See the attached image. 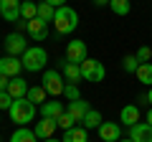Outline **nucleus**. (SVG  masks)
<instances>
[{
    "mask_svg": "<svg viewBox=\"0 0 152 142\" xmlns=\"http://www.w3.org/2000/svg\"><path fill=\"white\" fill-rule=\"evenodd\" d=\"M76 26H79V13H76L71 5L56 8V18H53V28H56V33H61V36H66V33H74Z\"/></svg>",
    "mask_w": 152,
    "mask_h": 142,
    "instance_id": "1",
    "label": "nucleus"
},
{
    "mask_svg": "<svg viewBox=\"0 0 152 142\" xmlns=\"http://www.w3.org/2000/svg\"><path fill=\"white\" fill-rule=\"evenodd\" d=\"M8 114H10V119L15 122L18 127H26L28 122H33V117H36V104H33V102H28V97L15 99Z\"/></svg>",
    "mask_w": 152,
    "mask_h": 142,
    "instance_id": "2",
    "label": "nucleus"
},
{
    "mask_svg": "<svg viewBox=\"0 0 152 142\" xmlns=\"http://www.w3.org/2000/svg\"><path fill=\"white\" fill-rule=\"evenodd\" d=\"M20 61H23V69H26V71L36 74V71H43L46 69L48 53H46V48H41V46H28V51L20 56Z\"/></svg>",
    "mask_w": 152,
    "mask_h": 142,
    "instance_id": "3",
    "label": "nucleus"
},
{
    "mask_svg": "<svg viewBox=\"0 0 152 142\" xmlns=\"http://www.w3.org/2000/svg\"><path fill=\"white\" fill-rule=\"evenodd\" d=\"M41 81H43L41 86L46 89V94H48V97H61V94H64V89H66L64 74H61V71H46Z\"/></svg>",
    "mask_w": 152,
    "mask_h": 142,
    "instance_id": "4",
    "label": "nucleus"
},
{
    "mask_svg": "<svg viewBox=\"0 0 152 142\" xmlns=\"http://www.w3.org/2000/svg\"><path fill=\"white\" fill-rule=\"evenodd\" d=\"M79 69H81V76L86 79V81H102V79L107 76V69H104L99 61H94V59L81 61V64H79Z\"/></svg>",
    "mask_w": 152,
    "mask_h": 142,
    "instance_id": "5",
    "label": "nucleus"
},
{
    "mask_svg": "<svg viewBox=\"0 0 152 142\" xmlns=\"http://www.w3.org/2000/svg\"><path fill=\"white\" fill-rule=\"evenodd\" d=\"M3 46H5L8 56H23L28 51V43H26V36H23V33H10V36H5Z\"/></svg>",
    "mask_w": 152,
    "mask_h": 142,
    "instance_id": "6",
    "label": "nucleus"
},
{
    "mask_svg": "<svg viewBox=\"0 0 152 142\" xmlns=\"http://www.w3.org/2000/svg\"><path fill=\"white\" fill-rule=\"evenodd\" d=\"M20 71H23V61L18 56H3L0 59V74L3 76L15 79V76H20Z\"/></svg>",
    "mask_w": 152,
    "mask_h": 142,
    "instance_id": "7",
    "label": "nucleus"
},
{
    "mask_svg": "<svg viewBox=\"0 0 152 142\" xmlns=\"http://www.w3.org/2000/svg\"><path fill=\"white\" fill-rule=\"evenodd\" d=\"M86 41H69V46H66V61H71V64H81V61H86Z\"/></svg>",
    "mask_w": 152,
    "mask_h": 142,
    "instance_id": "8",
    "label": "nucleus"
},
{
    "mask_svg": "<svg viewBox=\"0 0 152 142\" xmlns=\"http://www.w3.org/2000/svg\"><path fill=\"white\" fill-rule=\"evenodd\" d=\"M26 33L31 36L33 41H46V38H48V23L41 20V18H33V20H28Z\"/></svg>",
    "mask_w": 152,
    "mask_h": 142,
    "instance_id": "9",
    "label": "nucleus"
},
{
    "mask_svg": "<svg viewBox=\"0 0 152 142\" xmlns=\"http://www.w3.org/2000/svg\"><path fill=\"white\" fill-rule=\"evenodd\" d=\"M99 137H102L104 142H119L122 140L119 122H102V124H99Z\"/></svg>",
    "mask_w": 152,
    "mask_h": 142,
    "instance_id": "10",
    "label": "nucleus"
},
{
    "mask_svg": "<svg viewBox=\"0 0 152 142\" xmlns=\"http://www.w3.org/2000/svg\"><path fill=\"white\" fill-rule=\"evenodd\" d=\"M58 69H61V74H64V79L69 84H79L81 81V69H79V64H71V61H66V59H61L58 61Z\"/></svg>",
    "mask_w": 152,
    "mask_h": 142,
    "instance_id": "11",
    "label": "nucleus"
},
{
    "mask_svg": "<svg viewBox=\"0 0 152 142\" xmlns=\"http://www.w3.org/2000/svg\"><path fill=\"white\" fill-rule=\"evenodd\" d=\"M0 13L10 23L20 20V0H0Z\"/></svg>",
    "mask_w": 152,
    "mask_h": 142,
    "instance_id": "12",
    "label": "nucleus"
},
{
    "mask_svg": "<svg viewBox=\"0 0 152 142\" xmlns=\"http://www.w3.org/2000/svg\"><path fill=\"white\" fill-rule=\"evenodd\" d=\"M129 140L132 142H152V127L147 122H137L129 127Z\"/></svg>",
    "mask_w": 152,
    "mask_h": 142,
    "instance_id": "13",
    "label": "nucleus"
},
{
    "mask_svg": "<svg viewBox=\"0 0 152 142\" xmlns=\"http://www.w3.org/2000/svg\"><path fill=\"white\" fill-rule=\"evenodd\" d=\"M89 102H84V99H79V102H69V107H66V112H69V117L74 122H81L84 124V117L89 114Z\"/></svg>",
    "mask_w": 152,
    "mask_h": 142,
    "instance_id": "14",
    "label": "nucleus"
},
{
    "mask_svg": "<svg viewBox=\"0 0 152 142\" xmlns=\"http://www.w3.org/2000/svg\"><path fill=\"white\" fill-rule=\"evenodd\" d=\"M56 127H58V122L56 119H48V117H41V122H36V137L38 140H48V137H53Z\"/></svg>",
    "mask_w": 152,
    "mask_h": 142,
    "instance_id": "15",
    "label": "nucleus"
},
{
    "mask_svg": "<svg viewBox=\"0 0 152 142\" xmlns=\"http://www.w3.org/2000/svg\"><path fill=\"white\" fill-rule=\"evenodd\" d=\"M28 84H26V79L23 76H15V79H10V84H8V94H10L13 99H23V97H28Z\"/></svg>",
    "mask_w": 152,
    "mask_h": 142,
    "instance_id": "16",
    "label": "nucleus"
},
{
    "mask_svg": "<svg viewBox=\"0 0 152 142\" xmlns=\"http://www.w3.org/2000/svg\"><path fill=\"white\" fill-rule=\"evenodd\" d=\"M119 122H122V124H127V127L137 124V122H140V109H137L134 104H127V107H122V112H119Z\"/></svg>",
    "mask_w": 152,
    "mask_h": 142,
    "instance_id": "17",
    "label": "nucleus"
},
{
    "mask_svg": "<svg viewBox=\"0 0 152 142\" xmlns=\"http://www.w3.org/2000/svg\"><path fill=\"white\" fill-rule=\"evenodd\" d=\"M64 104L61 102H46L41 104V117H48V119H58L61 114H64Z\"/></svg>",
    "mask_w": 152,
    "mask_h": 142,
    "instance_id": "18",
    "label": "nucleus"
},
{
    "mask_svg": "<svg viewBox=\"0 0 152 142\" xmlns=\"http://www.w3.org/2000/svg\"><path fill=\"white\" fill-rule=\"evenodd\" d=\"M64 142H89L86 137V127H71L64 132Z\"/></svg>",
    "mask_w": 152,
    "mask_h": 142,
    "instance_id": "19",
    "label": "nucleus"
},
{
    "mask_svg": "<svg viewBox=\"0 0 152 142\" xmlns=\"http://www.w3.org/2000/svg\"><path fill=\"white\" fill-rule=\"evenodd\" d=\"M38 18V3H31V0H23L20 3V20H33Z\"/></svg>",
    "mask_w": 152,
    "mask_h": 142,
    "instance_id": "20",
    "label": "nucleus"
},
{
    "mask_svg": "<svg viewBox=\"0 0 152 142\" xmlns=\"http://www.w3.org/2000/svg\"><path fill=\"white\" fill-rule=\"evenodd\" d=\"M10 142H38V137H36V132L28 130V127H18V130L13 132Z\"/></svg>",
    "mask_w": 152,
    "mask_h": 142,
    "instance_id": "21",
    "label": "nucleus"
},
{
    "mask_svg": "<svg viewBox=\"0 0 152 142\" xmlns=\"http://www.w3.org/2000/svg\"><path fill=\"white\" fill-rule=\"evenodd\" d=\"M134 76L140 84H145V86H152V64H140V69L134 71Z\"/></svg>",
    "mask_w": 152,
    "mask_h": 142,
    "instance_id": "22",
    "label": "nucleus"
},
{
    "mask_svg": "<svg viewBox=\"0 0 152 142\" xmlns=\"http://www.w3.org/2000/svg\"><path fill=\"white\" fill-rule=\"evenodd\" d=\"M38 18H41V20H46V23H53V18H56V8L41 0V3H38Z\"/></svg>",
    "mask_w": 152,
    "mask_h": 142,
    "instance_id": "23",
    "label": "nucleus"
},
{
    "mask_svg": "<svg viewBox=\"0 0 152 142\" xmlns=\"http://www.w3.org/2000/svg\"><path fill=\"white\" fill-rule=\"evenodd\" d=\"M28 102H33L36 107L46 104V89L43 86H31L28 89Z\"/></svg>",
    "mask_w": 152,
    "mask_h": 142,
    "instance_id": "24",
    "label": "nucleus"
},
{
    "mask_svg": "<svg viewBox=\"0 0 152 142\" xmlns=\"http://www.w3.org/2000/svg\"><path fill=\"white\" fill-rule=\"evenodd\" d=\"M102 114H99V112L96 109H89V114L86 117H84V127H86V130H94V127H96V130H99V124H102Z\"/></svg>",
    "mask_w": 152,
    "mask_h": 142,
    "instance_id": "25",
    "label": "nucleus"
},
{
    "mask_svg": "<svg viewBox=\"0 0 152 142\" xmlns=\"http://www.w3.org/2000/svg\"><path fill=\"white\" fill-rule=\"evenodd\" d=\"M109 8H112V13H117V15H127V13L132 10L129 0H112V3H109Z\"/></svg>",
    "mask_w": 152,
    "mask_h": 142,
    "instance_id": "26",
    "label": "nucleus"
},
{
    "mask_svg": "<svg viewBox=\"0 0 152 142\" xmlns=\"http://www.w3.org/2000/svg\"><path fill=\"white\" fill-rule=\"evenodd\" d=\"M122 69H124L127 74H134V71L140 69V61H137V56H124V59H122Z\"/></svg>",
    "mask_w": 152,
    "mask_h": 142,
    "instance_id": "27",
    "label": "nucleus"
},
{
    "mask_svg": "<svg viewBox=\"0 0 152 142\" xmlns=\"http://www.w3.org/2000/svg\"><path fill=\"white\" fill-rule=\"evenodd\" d=\"M64 94H66V99H69V102H79V99H81V91H79V86H76V84H66Z\"/></svg>",
    "mask_w": 152,
    "mask_h": 142,
    "instance_id": "28",
    "label": "nucleus"
},
{
    "mask_svg": "<svg viewBox=\"0 0 152 142\" xmlns=\"http://www.w3.org/2000/svg\"><path fill=\"white\" fill-rule=\"evenodd\" d=\"M137 61H140V64H150V59H152V48L150 46H142V48H137Z\"/></svg>",
    "mask_w": 152,
    "mask_h": 142,
    "instance_id": "29",
    "label": "nucleus"
},
{
    "mask_svg": "<svg viewBox=\"0 0 152 142\" xmlns=\"http://www.w3.org/2000/svg\"><path fill=\"white\" fill-rule=\"evenodd\" d=\"M13 102H15V99H13L8 91H0V112H10Z\"/></svg>",
    "mask_w": 152,
    "mask_h": 142,
    "instance_id": "30",
    "label": "nucleus"
},
{
    "mask_svg": "<svg viewBox=\"0 0 152 142\" xmlns=\"http://www.w3.org/2000/svg\"><path fill=\"white\" fill-rule=\"evenodd\" d=\"M56 122H58V127H61L64 132H66V130H71V127H76V122H74V119L69 117V112H64V114H61V117H58Z\"/></svg>",
    "mask_w": 152,
    "mask_h": 142,
    "instance_id": "31",
    "label": "nucleus"
},
{
    "mask_svg": "<svg viewBox=\"0 0 152 142\" xmlns=\"http://www.w3.org/2000/svg\"><path fill=\"white\" fill-rule=\"evenodd\" d=\"M8 84H10V79L0 74V91H8Z\"/></svg>",
    "mask_w": 152,
    "mask_h": 142,
    "instance_id": "32",
    "label": "nucleus"
},
{
    "mask_svg": "<svg viewBox=\"0 0 152 142\" xmlns=\"http://www.w3.org/2000/svg\"><path fill=\"white\" fill-rule=\"evenodd\" d=\"M43 3H48V5H53V8H64L66 5V0H43Z\"/></svg>",
    "mask_w": 152,
    "mask_h": 142,
    "instance_id": "33",
    "label": "nucleus"
},
{
    "mask_svg": "<svg viewBox=\"0 0 152 142\" xmlns=\"http://www.w3.org/2000/svg\"><path fill=\"white\" fill-rule=\"evenodd\" d=\"M112 0H94V5H99V8H104V5H109Z\"/></svg>",
    "mask_w": 152,
    "mask_h": 142,
    "instance_id": "34",
    "label": "nucleus"
},
{
    "mask_svg": "<svg viewBox=\"0 0 152 142\" xmlns=\"http://www.w3.org/2000/svg\"><path fill=\"white\" fill-rule=\"evenodd\" d=\"M147 124H150V127H152V109H150V112H147Z\"/></svg>",
    "mask_w": 152,
    "mask_h": 142,
    "instance_id": "35",
    "label": "nucleus"
},
{
    "mask_svg": "<svg viewBox=\"0 0 152 142\" xmlns=\"http://www.w3.org/2000/svg\"><path fill=\"white\" fill-rule=\"evenodd\" d=\"M41 142H64V140H56V137H48V140H41Z\"/></svg>",
    "mask_w": 152,
    "mask_h": 142,
    "instance_id": "36",
    "label": "nucleus"
},
{
    "mask_svg": "<svg viewBox=\"0 0 152 142\" xmlns=\"http://www.w3.org/2000/svg\"><path fill=\"white\" fill-rule=\"evenodd\" d=\"M147 102L152 104V86H150V91H147Z\"/></svg>",
    "mask_w": 152,
    "mask_h": 142,
    "instance_id": "37",
    "label": "nucleus"
},
{
    "mask_svg": "<svg viewBox=\"0 0 152 142\" xmlns=\"http://www.w3.org/2000/svg\"><path fill=\"white\" fill-rule=\"evenodd\" d=\"M119 142H132V140H119Z\"/></svg>",
    "mask_w": 152,
    "mask_h": 142,
    "instance_id": "38",
    "label": "nucleus"
},
{
    "mask_svg": "<svg viewBox=\"0 0 152 142\" xmlns=\"http://www.w3.org/2000/svg\"><path fill=\"white\" fill-rule=\"evenodd\" d=\"M0 15H3V13H0Z\"/></svg>",
    "mask_w": 152,
    "mask_h": 142,
    "instance_id": "39",
    "label": "nucleus"
},
{
    "mask_svg": "<svg viewBox=\"0 0 152 142\" xmlns=\"http://www.w3.org/2000/svg\"><path fill=\"white\" fill-rule=\"evenodd\" d=\"M0 122H3V119H0Z\"/></svg>",
    "mask_w": 152,
    "mask_h": 142,
    "instance_id": "40",
    "label": "nucleus"
},
{
    "mask_svg": "<svg viewBox=\"0 0 152 142\" xmlns=\"http://www.w3.org/2000/svg\"><path fill=\"white\" fill-rule=\"evenodd\" d=\"M20 3H23V0H20Z\"/></svg>",
    "mask_w": 152,
    "mask_h": 142,
    "instance_id": "41",
    "label": "nucleus"
}]
</instances>
